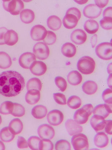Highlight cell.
<instances>
[{"instance_id": "30", "label": "cell", "mask_w": 112, "mask_h": 150, "mask_svg": "<svg viewBox=\"0 0 112 150\" xmlns=\"http://www.w3.org/2000/svg\"><path fill=\"white\" fill-rule=\"evenodd\" d=\"M12 65L11 59L8 54L5 52H0V69H6Z\"/></svg>"}, {"instance_id": "13", "label": "cell", "mask_w": 112, "mask_h": 150, "mask_svg": "<svg viewBox=\"0 0 112 150\" xmlns=\"http://www.w3.org/2000/svg\"><path fill=\"white\" fill-rule=\"evenodd\" d=\"M65 127L67 131L71 136L81 133L83 130L82 126L71 119L67 120L65 123Z\"/></svg>"}, {"instance_id": "45", "label": "cell", "mask_w": 112, "mask_h": 150, "mask_svg": "<svg viewBox=\"0 0 112 150\" xmlns=\"http://www.w3.org/2000/svg\"><path fill=\"white\" fill-rule=\"evenodd\" d=\"M66 13H70L76 16L78 20H80L81 17V13L79 9L76 8L72 7L70 8L66 11Z\"/></svg>"}, {"instance_id": "4", "label": "cell", "mask_w": 112, "mask_h": 150, "mask_svg": "<svg viewBox=\"0 0 112 150\" xmlns=\"http://www.w3.org/2000/svg\"><path fill=\"white\" fill-rule=\"evenodd\" d=\"M3 7L7 11L14 16L18 15L24 8L23 2L20 0L3 1Z\"/></svg>"}, {"instance_id": "19", "label": "cell", "mask_w": 112, "mask_h": 150, "mask_svg": "<svg viewBox=\"0 0 112 150\" xmlns=\"http://www.w3.org/2000/svg\"><path fill=\"white\" fill-rule=\"evenodd\" d=\"M40 92L36 89H31L28 91L25 97L26 102L31 105L37 103L40 100Z\"/></svg>"}, {"instance_id": "14", "label": "cell", "mask_w": 112, "mask_h": 150, "mask_svg": "<svg viewBox=\"0 0 112 150\" xmlns=\"http://www.w3.org/2000/svg\"><path fill=\"white\" fill-rule=\"evenodd\" d=\"M71 41L76 45L83 44L86 41L87 35L83 30L78 29L74 30L71 35Z\"/></svg>"}, {"instance_id": "26", "label": "cell", "mask_w": 112, "mask_h": 150, "mask_svg": "<svg viewBox=\"0 0 112 150\" xmlns=\"http://www.w3.org/2000/svg\"><path fill=\"white\" fill-rule=\"evenodd\" d=\"M82 90L86 94L91 95L96 93L98 90V85L93 81H88L83 84Z\"/></svg>"}, {"instance_id": "40", "label": "cell", "mask_w": 112, "mask_h": 150, "mask_svg": "<svg viewBox=\"0 0 112 150\" xmlns=\"http://www.w3.org/2000/svg\"><path fill=\"white\" fill-rule=\"evenodd\" d=\"M55 83L61 91L64 92L67 88V83L64 79L60 76H57L55 79Z\"/></svg>"}, {"instance_id": "44", "label": "cell", "mask_w": 112, "mask_h": 150, "mask_svg": "<svg viewBox=\"0 0 112 150\" xmlns=\"http://www.w3.org/2000/svg\"><path fill=\"white\" fill-rule=\"evenodd\" d=\"M18 147L20 149H27L28 147V144L25 139L23 137H19L17 142Z\"/></svg>"}, {"instance_id": "42", "label": "cell", "mask_w": 112, "mask_h": 150, "mask_svg": "<svg viewBox=\"0 0 112 150\" xmlns=\"http://www.w3.org/2000/svg\"><path fill=\"white\" fill-rule=\"evenodd\" d=\"M112 89L107 88L102 93V98L106 104L112 105Z\"/></svg>"}, {"instance_id": "18", "label": "cell", "mask_w": 112, "mask_h": 150, "mask_svg": "<svg viewBox=\"0 0 112 150\" xmlns=\"http://www.w3.org/2000/svg\"><path fill=\"white\" fill-rule=\"evenodd\" d=\"M93 141L95 145L99 148L106 147L109 143L108 137L103 132H99L96 134Z\"/></svg>"}, {"instance_id": "25", "label": "cell", "mask_w": 112, "mask_h": 150, "mask_svg": "<svg viewBox=\"0 0 112 150\" xmlns=\"http://www.w3.org/2000/svg\"><path fill=\"white\" fill-rule=\"evenodd\" d=\"M48 110L46 106L38 105L35 106L32 110V115L35 118L41 119L45 118L47 115Z\"/></svg>"}, {"instance_id": "34", "label": "cell", "mask_w": 112, "mask_h": 150, "mask_svg": "<svg viewBox=\"0 0 112 150\" xmlns=\"http://www.w3.org/2000/svg\"><path fill=\"white\" fill-rule=\"evenodd\" d=\"M13 108V103L11 101H5L0 105V113L5 115L11 114Z\"/></svg>"}, {"instance_id": "29", "label": "cell", "mask_w": 112, "mask_h": 150, "mask_svg": "<svg viewBox=\"0 0 112 150\" xmlns=\"http://www.w3.org/2000/svg\"><path fill=\"white\" fill-rule=\"evenodd\" d=\"M47 25L50 29L57 30L61 27L62 21L58 17L56 16H51L48 19Z\"/></svg>"}, {"instance_id": "36", "label": "cell", "mask_w": 112, "mask_h": 150, "mask_svg": "<svg viewBox=\"0 0 112 150\" xmlns=\"http://www.w3.org/2000/svg\"><path fill=\"white\" fill-rule=\"evenodd\" d=\"M41 139L36 136H32L28 140V145L32 150H39V146Z\"/></svg>"}, {"instance_id": "32", "label": "cell", "mask_w": 112, "mask_h": 150, "mask_svg": "<svg viewBox=\"0 0 112 150\" xmlns=\"http://www.w3.org/2000/svg\"><path fill=\"white\" fill-rule=\"evenodd\" d=\"M42 88V84L41 81L37 78H32L27 82V91L31 89H36L40 91Z\"/></svg>"}, {"instance_id": "33", "label": "cell", "mask_w": 112, "mask_h": 150, "mask_svg": "<svg viewBox=\"0 0 112 150\" xmlns=\"http://www.w3.org/2000/svg\"><path fill=\"white\" fill-rule=\"evenodd\" d=\"M67 103L70 108L73 109H76L80 108L82 102L79 97L76 96H72L70 97L68 100Z\"/></svg>"}, {"instance_id": "12", "label": "cell", "mask_w": 112, "mask_h": 150, "mask_svg": "<svg viewBox=\"0 0 112 150\" xmlns=\"http://www.w3.org/2000/svg\"><path fill=\"white\" fill-rule=\"evenodd\" d=\"M36 61V57L30 52H26L22 54L19 59V64L24 69H29L32 63Z\"/></svg>"}, {"instance_id": "27", "label": "cell", "mask_w": 112, "mask_h": 150, "mask_svg": "<svg viewBox=\"0 0 112 150\" xmlns=\"http://www.w3.org/2000/svg\"><path fill=\"white\" fill-rule=\"evenodd\" d=\"M35 17L34 12L29 9L23 10L20 13V19L22 22L25 24L31 23L34 21Z\"/></svg>"}, {"instance_id": "15", "label": "cell", "mask_w": 112, "mask_h": 150, "mask_svg": "<svg viewBox=\"0 0 112 150\" xmlns=\"http://www.w3.org/2000/svg\"><path fill=\"white\" fill-rule=\"evenodd\" d=\"M93 115H100L105 119L112 113V105H99L93 109Z\"/></svg>"}, {"instance_id": "35", "label": "cell", "mask_w": 112, "mask_h": 150, "mask_svg": "<svg viewBox=\"0 0 112 150\" xmlns=\"http://www.w3.org/2000/svg\"><path fill=\"white\" fill-rule=\"evenodd\" d=\"M25 109L22 105L13 103V108L11 114L15 117H22L25 114Z\"/></svg>"}, {"instance_id": "51", "label": "cell", "mask_w": 112, "mask_h": 150, "mask_svg": "<svg viewBox=\"0 0 112 150\" xmlns=\"http://www.w3.org/2000/svg\"><path fill=\"white\" fill-rule=\"evenodd\" d=\"M5 149V146L2 142L0 141V150H4Z\"/></svg>"}, {"instance_id": "53", "label": "cell", "mask_w": 112, "mask_h": 150, "mask_svg": "<svg viewBox=\"0 0 112 150\" xmlns=\"http://www.w3.org/2000/svg\"><path fill=\"white\" fill-rule=\"evenodd\" d=\"M2 122V118L1 117V115H0V125H1V123Z\"/></svg>"}, {"instance_id": "17", "label": "cell", "mask_w": 112, "mask_h": 150, "mask_svg": "<svg viewBox=\"0 0 112 150\" xmlns=\"http://www.w3.org/2000/svg\"><path fill=\"white\" fill-rule=\"evenodd\" d=\"M90 124L96 132L102 131L105 128L106 121L105 118L98 115H94L90 120Z\"/></svg>"}, {"instance_id": "52", "label": "cell", "mask_w": 112, "mask_h": 150, "mask_svg": "<svg viewBox=\"0 0 112 150\" xmlns=\"http://www.w3.org/2000/svg\"><path fill=\"white\" fill-rule=\"evenodd\" d=\"M75 1L76 2V3H77L78 4H85V3H87V2L88 1Z\"/></svg>"}, {"instance_id": "50", "label": "cell", "mask_w": 112, "mask_h": 150, "mask_svg": "<svg viewBox=\"0 0 112 150\" xmlns=\"http://www.w3.org/2000/svg\"><path fill=\"white\" fill-rule=\"evenodd\" d=\"M110 83H111V84H112V74L110 75L108 80V85L109 87H110V88L112 89L111 86L110 84Z\"/></svg>"}, {"instance_id": "16", "label": "cell", "mask_w": 112, "mask_h": 150, "mask_svg": "<svg viewBox=\"0 0 112 150\" xmlns=\"http://www.w3.org/2000/svg\"><path fill=\"white\" fill-rule=\"evenodd\" d=\"M30 71L33 75L41 76L44 75L47 70V66L43 62L35 61L30 66Z\"/></svg>"}, {"instance_id": "47", "label": "cell", "mask_w": 112, "mask_h": 150, "mask_svg": "<svg viewBox=\"0 0 112 150\" xmlns=\"http://www.w3.org/2000/svg\"><path fill=\"white\" fill-rule=\"evenodd\" d=\"M8 30L5 27H1L0 28V45L5 44L4 40V36Z\"/></svg>"}, {"instance_id": "2", "label": "cell", "mask_w": 112, "mask_h": 150, "mask_svg": "<svg viewBox=\"0 0 112 150\" xmlns=\"http://www.w3.org/2000/svg\"><path fill=\"white\" fill-rule=\"evenodd\" d=\"M96 66L95 61L91 57L83 56L80 58L77 63L78 70L85 75H89L94 71Z\"/></svg>"}, {"instance_id": "11", "label": "cell", "mask_w": 112, "mask_h": 150, "mask_svg": "<svg viewBox=\"0 0 112 150\" xmlns=\"http://www.w3.org/2000/svg\"><path fill=\"white\" fill-rule=\"evenodd\" d=\"M102 9L94 4L85 6L83 10V14L85 17L91 19L97 18L102 13Z\"/></svg>"}, {"instance_id": "41", "label": "cell", "mask_w": 112, "mask_h": 150, "mask_svg": "<svg viewBox=\"0 0 112 150\" xmlns=\"http://www.w3.org/2000/svg\"><path fill=\"white\" fill-rule=\"evenodd\" d=\"M102 28L105 30H111L112 28V18L110 17H104L100 22Z\"/></svg>"}, {"instance_id": "22", "label": "cell", "mask_w": 112, "mask_h": 150, "mask_svg": "<svg viewBox=\"0 0 112 150\" xmlns=\"http://www.w3.org/2000/svg\"><path fill=\"white\" fill-rule=\"evenodd\" d=\"M8 128L13 134L17 135L22 131L23 128V123L19 118H15L10 121Z\"/></svg>"}, {"instance_id": "48", "label": "cell", "mask_w": 112, "mask_h": 150, "mask_svg": "<svg viewBox=\"0 0 112 150\" xmlns=\"http://www.w3.org/2000/svg\"><path fill=\"white\" fill-rule=\"evenodd\" d=\"M96 5L97 6L99 7L100 8H102L105 7L106 6H107L108 3L109 1L108 0H102V1H95Z\"/></svg>"}, {"instance_id": "3", "label": "cell", "mask_w": 112, "mask_h": 150, "mask_svg": "<svg viewBox=\"0 0 112 150\" xmlns=\"http://www.w3.org/2000/svg\"><path fill=\"white\" fill-rule=\"evenodd\" d=\"M93 110V105L87 104L76 111L74 115V121L78 124H85L88 121V118L92 114Z\"/></svg>"}, {"instance_id": "31", "label": "cell", "mask_w": 112, "mask_h": 150, "mask_svg": "<svg viewBox=\"0 0 112 150\" xmlns=\"http://www.w3.org/2000/svg\"><path fill=\"white\" fill-rule=\"evenodd\" d=\"M15 137V135L12 133L8 127H5L0 131V139L3 142H10L13 140Z\"/></svg>"}, {"instance_id": "10", "label": "cell", "mask_w": 112, "mask_h": 150, "mask_svg": "<svg viewBox=\"0 0 112 150\" xmlns=\"http://www.w3.org/2000/svg\"><path fill=\"white\" fill-rule=\"evenodd\" d=\"M47 31L43 25H37L33 26L30 31V36L35 41L43 40L47 35Z\"/></svg>"}, {"instance_id": "5", "label": "cell", "mask_w": 112, "mask_h": 150, "mask_svg": "<svg viewBox=\"0 0 112 150\" xmlns=\"http://www.w3.org/2000/svg\"><path fill=\"white\" fill-rule=\"evenodd\" d=\"M96 53L100 59L104 60H109L112 58L111 43L104 42L96 46Z\"/></svg>"}, {"instance_id": "39", "label": "cell", "mask_w": 112, "mask_h": 150, "mask_svg": "<svg viewBox=\"0 0 112 150\" xmlns=\"http://www.w3.org/2000/svg\"><path fill=\"white\" fill-rule=\"evenodd\" d=\"M53 149V144L50 139H43L40 141L39 150H52Z\"/></svg>"}, {"instance_id": "38", "label": "cell", "mask_w": 112, "mask_h": 150, "mask_svg": "<svg viewBox=\"0 0 112 150\" xmlns=\"http://www.w3.org/2000/svg\"><path fill=\"white\" fill-rule=\"evenodd\" d=\"M56 40V34L52 31H47V35L43 40V42L47 45H52L55 43Z\"/></svg>"}, {"instance_id": "7", "label": "cell", "mask_w": 112, "mask_h": 150, "mask_svg": "<svg viewBox=\"0 0 112 150\" xmlns=\"http://www.w3.org/2000/svg\"><path fill=\"white\" fill-rule=\"evenodd\" d=\"M33 54L37 59L44 60L48 59L50 55V49L46 44L43 42H38L34 45Z\"/></svg>"}, {"instance_id": "46", "label": "cell", "mask_w": 112, "mask_h": 150, "mask_svg": "<svg viewBox=\"0 0 112 150\" xmlns=\"http://www.w3.org/2000/svg\"><path fill=\"white\" fill-rule=\"evenodd\" d=\"M105 132L111 135L112 134V120H107L106 121V125L105 126Z\"/></svg>"}, {"instance_id": "28", "label": "cell", "mask_w": 112, "mask_h": 150, "mask_svg": "<svg viewBox=\"0 0 112 150\" xmlns=\"http://www.w3.org/2000/svg\"><path fill=\"white\" fill-rule=\"evenodd\" d=\"M99 27L98 23L93 19L86 21L83 25L85 31L90 34H94L97 32L99 29Z\"/></svg>"}, {"instance_id": "21", "label": "cell", "mask_w": 112, "mask_h": 150, "mask_svg": "<svg viewBox=\"0 0 112 150\" xmlns=\"http://www.w3.org/2000/svg\"><path fill=\"white\" fill-rule=\"evenodd\" d=\"M4 40L5 44L8 46H14L18 41V34L13 30H8L4 36Z\"/></svg>"}, {"instance_id": "1", "label": "cell", "mask_w": 112, "mask_h": 150, "mask_svg": "<svg viewBox=\"0 0 112 150\" xmlns=\"http://www.w3.org/2000/svg\"><path fill=\"white\" fill-rule=\"evenodd\" d=\"M25 81L20 73L8 71L0 74V94L3 96H17L24 88Z\"/></svg>"}, {"instance_id": "8", "label": "cell", "mask_w": 112, "mask_h": 150, "mask_svg": "<svg viewBox=\"0 0 112 150\" xmlns=\"http://www.w3.org/2000/svg\"><path fill=\"white\" fill-rule=\"evenodd\" d=\"M47 120L49 124L53 126H57L63 121L64 115L60 110H52L47 115Z\"/></svg>"}, {"instance_id": "24", "label": "cell", "mask_w": 112, "mask_h": 150, "mask_svg": "<svg viewBox=\"0 0 112 150\" xmlns=\"http://www.w3.org/2000/svg\"><path fill=\"white\" fill-rule=\"evenodd\" d=\"M67 80L71 85H78L82 82V75L77 71H71L68 75Z\"/></svg>"}, {"instance_id": "9", "label": "cell", "mask_w": 112, "mask_h": 150, "mask_svg": "<svg viewBox=\"0 0 112 150\" xmlns=\"http://www.w3.org/2000/svg\"><path fill=\"white\" fill-rule=\"evenodd\" d=\"M38 135L40 139L52 140L55 135V131L53 128L47 124H42L37 129Z\"/></svg>"}, {"instance_id": "6", "label": "cell", "mask_w": 112, "mask_h": 150, "mask_svg": "<svg viewBox=\"0 0 112 150\" xmlns=\"http://www.w3.org/2000/svg\"><path fill=\"white\" fill-rule=\"evenodd\" d=\"M71 144L75 150H87L89 144L87 137L84 134H75L71 139Z\"/></svg>"}, {"instance_id": "43", "label": "cell", "mask_w": 112, "mask_h": 150, "mask_svg": "<svg viewBox=\"0 0 112 150\" xmlns=\"http://www.w3.org/2000/svg\"><path fill=\"white\" fill-rule=\"evenodd\" d=\"M53 97L55 102L58 104L65 105L66 104V100L64 95L61 93H54Z\"/></svg>"}, {"instance_id": "23", "label": "cell", "mask_w": 112, "mask_h": 150, "mask_svg": "<svg viewBox=\"0 0 112 150\" xmlns=\"http://www.w3.org/2000/svg\"><path fill=\"white\" fill-rule=\"evenodd\" d=\"M61 51L64 56L67 58H72L76 54V48L72 43H66L62 46Z\"/></svg>"}, {"instance_id": "49", "label": "cell", "mask_w": 112, "mask_h": 150, "mask_svg": "<svg viewBox=\"0 0 112 150\" xmlns=\"http://www.w3.org/2000/svg\"><path fill=\"white\" fill-rule=\"evenodd\" d=\"M112 7H109L104 11L103 17H104L112 18Z\"/></svg>"}, {"instance_id": "20", "label": "cell", "mask_w": 112, "mask_h": 150, "mask_svg": "<svg viewBox=\"0 0 112 150\" xmlns=\"http://www.w3.org/2000/svg\"><path fill=\"white\" fill-rule=\"evenodd\" d=\"M78 19L74 15L66 13L63 20L64 26L67 29H71L74 28L77 25Z\"/></svg>"}, {"instance_id": "37", "label": "cell", "mask_w": 112, "mask_h": 150, "mask_svg": "<svg viewBox=\"0 0 112 150\" xmlns=\"http://www.w3.org/2000/svg\"><path fill=\"white\" fill-rule=\"evenodd\" d=\"M56 150H70L71 149L70 144L66 140H60L55 144Z\"/></svg>"}]
</instances>
